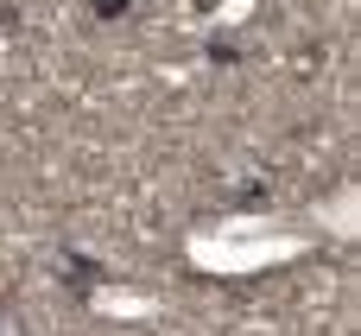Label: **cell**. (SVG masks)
<instances>
[{
    "instance_id": "1",
    "label": "cell",
    "mask_w": 361,
    "mask_h": 336,
    "mask_svg": "<svg viewBox=\"0 0 361 336\" xmlns=\"http://www.w3.org/2000/svg\"><path fill=\"white\" fill-rule=\"evenodd\" d=\"M57 280H63V292H76V305H89V292L108 280V267H102V260H89V254H63Z\"/></svg>"
},
{
    "instance_id": "3",
    "label": "cell",
    "mask_w": 361,
    "mask_h": 336,
    "mask_svg": "<svg viewBox=\"0 0 361 336\" xmlns=\"http://www.w3.org/2000/svg\"><path fill=\"white\" fill-rule=\"evenodd\" d=\"M0 336H32V330H25V318L13 311V299H0Z\"/></svg>"
},
{
    "instance_id": "5",
    "label": "cell",
    "mask_w": 361,
    "mask_h": 336,
    "mask_svg": "<svg viewBox=\"0 0 361 336\" xmlns=\"http://www.w3.org/2000/svg\"><path fill=\"white\" fill-rule=\"evenodd\" d=\"M260 203H267V191H260V184H247V191H235V210H260Z\"/></svg>"
},
{
    "instance_id": "4",
    "label": "cell",
    "mask_w": 361,
    "mask_h": 336,
    "mask_svg": "<svg viewBox=\"0 0 361 336\" xmlns=\"http://www.w3.org/2000/svg\"><path fill=\"white\" fill-rule=\"evenodd\" d=\"M241 51H235V38H209V64H235Z\"/></svg>"
},
{
    "instance_id": "2",
    "label": "cell",
    "mask_w": 361,
    "mask_h": 336,
    "mask_svg": "<svg viewBox=\"0 0 361 336\" xmlns=\"http://www.w3.org/2000/svg\"><path fill=\"white\" fill-rule=\"evenodd\" d=\"M82 6H89V19H102V25H114V19L133 13V0H82Z\"/></svg>"
}]
</instances>
